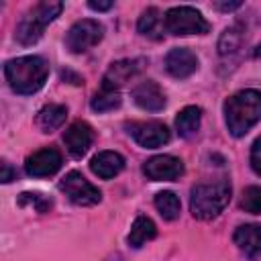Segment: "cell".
I'll use <instances>...</instances> for the list:
<instances>
[{
    "label": "cell",
    "instance_id": "obj_1",
    "mask_svg": "<svg viewBox=\"0 0 261 261\" xmlns=\"http://www.w3.org/2000/svg\"><path fill=\"white\" fill-rule=\"evenodd\" d=\"M4 75L8 86L16 92V94H35L39 92L49 75V65L43 57L39 55H24V57H16L4 63Z\"/></svg>",
    "mask_w": 261,
    "mask_h": 261
},
{
    "label": "cell",
    "instance_id": "obj_2",
    "mask_svg": "<svg viewBox=\"0 0 261 261\" xmlns=\"http://www.w3.org/2000/svg\"><path fill=\"white\" fill-rule=\"evenodd\" d=\"M261 118V92L241 90L226 98L224 120L232 137H243Z\"/></svg>",
    "mask_w": 261,
    "mask_h": 261
},
{
    "label": "cell",
    "instance_id": "obj_3",
    "mask_svg": "<svg viewBox=\"0 0 261 261\" xmlns=\"http://www.w3.org/2000/svg\"><path fill=\"white\" fill-rule=\"evenodd\" d=\"M230 184L226 179H218L212 184H198L192 188L190 210L198 220H210L218 216L224 206L230 202Z\"/></svg>",
    "mask_w": 261,
    "mask_h": 261
},
{
    "label": "cell",
    "instance_id": "obj_4",
    "mask_svg": "<svg viewBox=\"0 0 261 261\" xmlns=\"http://www.w3.org/2000/svg\"><path fill=\"white\" fill-rule=\"evenodd\" d=\"M63 10L61 2H39L33 10H29L22 20L16 27V41L20 45H33L43 37L45 27L55 20L59 16V12Z\"/></svg>",
    "mask_w": 261,
    "mask_h": 261
},
{
    "label": "cell",
    "instance_id": "obj_5",
    "mask_svg": "<svg viewBox=\"0 0 261 261\" xmlns=\"http://www.w3.org/2000/svg\"><path fill=\"white\" fill-rule=\"evenodd\" d=\"M210 22L192 6H173L165 12V33L171 35H206Z\"/></svg>",
    "mask_w": 261,
    "mask_h": 261
},
{
    "label": "cell",
    "instance_id": "obj_6",
    "mask_svg": "<svg viewBox=\"0 0 261 261\" xmlns=\"http://www.w3.org/2000/svg\"><path fill=\"white\" fill-rule=\"evenodd\" d=\"M104 37V29L98 20L92 18H84L77 20L65 35V45L71 53H84L88 49H92L94 45H98Z\"/></svg>",
    "mask_w": 261,
    "mask_h": 261
},
{
    "label": "cell",
    "instance_id": "obj_7",
    "mask_svg": "<svg viewBox=\"0 0 261 261\" xmlns=\"http://www.w3.org/2000/svg\"><path fill=\"white\" fill-rule=\"evenodd\" d=\"M59 190L77 206H94L102 198L100 190L94 184H90L80 171H69L59 181Z\"/></svg>",
    "mask_w": 261,
    "mask_h": 261
},
{
    "label": "cell",
    "instance_id": "obj_8",
    "mask_svg": "<svg viewBox=\"0 0 261 261\" xmlns=\"http://www.w3.org/2000/svg\"><path fill=\"white\" fill-rule=\"evenodd\" d=\"M126 133L145 149L161 147L169 141V128L163 122L149 120V122H128Z\"/></svg>",
    "mask_w": 261,
    "mask_h": 261
},
{
    "label": "cell",
    "instance_id": "obj_9",
    "mask_svg": "<svg viewBox=\"0 0 261 261\" xmlns=\"http://www.w3.org/2000/svg\"><path fill=\"white\" fill-rule=\"evenodd\" d=\"M143 173L151 181H173L184 175V163L173 155H155L145 161Z\"/></svg>",
    "mask_w": 261,
    "mask_h": 261
},
{
    "label": "cell",
    "instance_id": "obj_10",
    "mask_svg": "<svg viewBox=\"0 0 261 261\" xmlns=\"http://www.w3.org/2000/svg\"><path fill=\"white\" fill-rule=\"evenodd\" d=\"M145 63H147V61H145L143 57L114 61V63L106 69V73H104V77H102V90H116V92H118V88L124 86L130 77H135V75L145 67Z\"/></svg>",
    "mask_w": 261,
    "mask_h": 261
},
{
    "label": "cell",
    "instance_id": "obj_11",
    "mask_svg": "<svg viewBox=\"0 0 261 261\" xmlns=\"http://www.w3.org/2000/svg\"><path fill=\"white\" fill-rule=\"evenodd\" d=\"M59 167H61V153L53 147L39 149L33 155H29L24 161V171L31 177H49L57 173Z\"/></svg>",
    "mask_w": 261,
    "mask_h": 261
},
{
    "label": "cell",
    "instance_id": "obj_12",
    "mask_svg": "<svg viewBox=\"0 0 261 261\" xmlns=\"http://www.w3.org/2000/svg\"><path fill=\"white\" fill-rule=\"evenodd\" d=\"M63 143H65V147H67L71 157L82 159L88 153V149L92 147V143H94V128L88 122L77 120V122L69 124L67 130L63 133Z\"/></svg>",
    "mask_w": 261,
    "mask_h": 261
},
{
    "label": "cell",
    "instance_id": "obj_13",
    "mask_svg": "<svg viewBox=\"0 0 261 261\" xmlns=\"http://www.w3.org/2000/svg\"><path fill=\"white\" fill-rule=\"evenodd\" d=\"M165 69L177 80L188 77L198 69V57L186 47H175L165 57Z\"/></svg>",
    "mask_w": 261,
    "mask_h": 261
},
{
    "label": "cell",
    "instance_id": "obj_14",
    "mask_svg": "<svg viewBox=\"0 0 261 261\" xmlns=\"http://www.w3.org/2000/svg\"><path fill=\"white\" fill-rule=\"evenodd\" d=\"M133 100H135V104L139 108L149 110V112H159L165 106V94H163V90L155 82H151V80L141 82L133 90Z\"/></svg>",
    "mask_w": 261,
    "mask_h": 261
},
{
    "label": "cell",
    "instance_id": "obj_15",
    "mask_svg": "<svg viewBox=\"0 0 261 261\" xmlns=\"http://www.w3.org/2000/svg\"><path fill=\"white\" fill-rule=\"evenodd\" d=\"M90 169L102 177V179H110L114 175H118L124 169V157L116 151H100L98 155L92 157L90 161Z\"/></svg>",
    "mask_w": 261,
    "mask_h": 261
},
{
    "label": "cell",
    "instance_id": "obj_16",
    "mask_svg": "<svg viewBox=\"0 0 261 261\" xmlns=\"http://www.w3.org/2000/svg\"><path fill=\"white\" fill-rule=\"evenodd\" d=\"M234 245L247 257L255 259L261 255V224H243L232 234Z\"/></svg>",
    "mask_w": 261,
    "mask_h": 261
},
{
    "label": "cell",
    "instance_id": "obj_17",
    "mask_svg": "<svg viewBox=\"0 0 261 261\" xmlns=\"http://www.w3.org/2000/svg\"><path fill=\"white\" fill-rule=\"evenodd\" d=\"M137 31L143 37L159 41V39H163V33H165V16H161V12L155 6H151L141 14V18L137 22Z\"/></svg>",
    "mask_w": 261,
    "mask_h": 261
},
{
    "label": "cell",
    "instance_id": "obj_18",
    "mask_svg": "<svg viewBox=\"0 0 261 261\" xmlns=\"http://www.w3.org/2000/svg\"><path fill=\"white\" fill-rule=\"evenodd\" d=\"M67 118V108L61 104H47L39 110L37 114V126L43 133H53L55 128H59Z\"/></svg>",
    "mask_w": 261,
    "mask_h": 261
},
{
    "label": "cell",
    "instance_id": "obj_19",
    "mask_svg": "<svg viewBox=\"0 0 261 261\" xmlns=\"http://www.w3.org/2000/svg\"><path fill=\"white\" fill-rule=\"evenodd\" d=\"M200 120H202V110L198 106H186L177 112L175 116V128L179 133V137L190 139L198 133L200 128Z\"/></svg>",
    "mask_w": 261,
    "mask_h": 261
},
{
    "label": "cell",
    "instance_id": "obj_20",
    "mask_svg": "<svg viewBox=\"0 0 261 261\" xmlns=\"http://www.w3.org/2000/svg\"><path fill=\"white\" fill-rule=\"evenodd\" d=\"M157 237V228H155V222L147 216H137L133 226H130V232H128V245L139 249L143 247L147 241H153Z\"/></svg>",
    "mask_w": 261,
    "mask_h": 261
},
{
    "label": "cell",
    "instance_id": "obj_21",
    "mask_svg": "<svg viewBox=\"0 0 261 261\" xmlns=\"http://www.w3.org/2000/svg\"><path fill=\"white\" fill-rule=\"evenodd\" d=\"M155 208L159 210L163 220H175L179 216L181 204H179V198L173 192H159L155 196Z\"/></svg>",
    "mask_w": 261,
    "mask_h": 261
},
{
    "label": "cell",
    "instance_id": "obj_22",
    "mask_svg": "<svg viewBox=\"0 0 261 261\" xmlns=\"http://www.w3.org/2000/svg\"><path fill=\"white\" fill-rule=\"evenodd\" d=\"M120 102H122V100H120V94H118L116 90H100V92L92 98L90 106H92V110H96V112H110V110L118 108Z\"/></svg>",
    "mask_w": 261,
    "mask_h": 261
},
{
    "label": "cell",
    "instance_id": "obj_23",
    "mask_svg": "<svg viewBox=\"0 0 261 261\" xmlns=\"http://www.w3.org/2000/svg\"><path fill=\"white\" fill-rule=\"evenodd\" d=\"M241 41H243V29H241V24L228 27L222 33L220 41H218V53L220 55H228V53L237 51V47L241 45Z\"/></svg>",
    "mask_w": 261,
    "mask_h": 261
},
{
    "label": "cell",
    "instance_id": "obj_24",
    "mask_svg": "<svg viewBox=\"0 0 261 261\" xmlns=\"http://www.w3.org/2000/svg\"><path fill=\"white\" fill-rule=\"evenodd\" d=\"M241 206H243L245 212L261 214V186H249V188L243 192Z\"/></svg>",
    "mask_w": 261,
    "mask_h": 261
},
{
    "label": "cell",
    "instance_id": "obj_25",
    "mask_svg": "<svg viewBox=\"0 0 261 261\" xmlns=\"http://www.w3.org/2000/svg\"><path fill=\"white\" fill-rule=\"evenodd\" d=\"M18 204L20 206H33L37 212H47L51 208V200H47L39 192H24V194H20Z\"/></svg>",
    "mask_w": 261,
    "mask_h": 261
},
{
    "label": "cell",
    "instance_id": "obj_26",
    "mask_svg": "<svg viewBox=\"0 0 261 261\" xmlns=\"http://www.w3.org/2000/svg\"><path fill=\"white\" fill-rule=\"evenodd\" d=\"M251 167L257 175H261V137L251 147Z\"/></svg>",
    "mask_w": 261,
    "mask_h": 261
},
{
    "label": "cell",
    "instance_id": "obj_27",
    "mask_svg": "<svg viewBox=\"0 0 261 261\" xmlns=\"http://www.w3.org/2000/svg\"><path fill=\"white\" fill-rule=\"evenodd\" d=\"M14 177H16V171L10 167L8 161H2V175H0V179H2L4 184H8V181H12Z\"/></svg>",
    "mask_w": 261,
    "mask_h": 261
},
{
    "label": "cell",
    "instance_id": "obj_28",
    "mask_svg": "<svg viewBox=\"0 0 261 261\" xmlns=\"http://www.w3.org/2000/svg\"><path fill=\"white\" fill-rule=\"evenodd\" d=\"M88 6H90L92 10H98V12H100V10H110V8H112V2H94V0H92V2H88Z\"/></svg>",
    "mask_w": 261,
    "mask_h": 261
},
{
    "label": "cell",
    "instance_id": "obj_29",
    "mask_svg": "<svg viewBox=\"0 0 261 261\" xmlns=\"http://www.w3.org/2000/svg\"><path fill=\"white\" fill-rule=\"evenodd\" d=\"M218 10H234V8H239L241 6V2H218V4H214Z\"/></svg>",
    "mask_w": 261,
    "mask_h": 261
},
{
    "label": "cell",
    "instance_id": "obj_30",
    "mask_svg": "<svg viewBox=\"0 0 261 261\" xmlns=\"http://www.w3.org/2000/svg\"><path fill=\"white\" fill-rule=\"evenodd\" d=\"M255 57H261V43H259V47L255 49Z\"/></svg>",
    "mask_w": 261,
    "mask_h": 261
}]
</instances>
